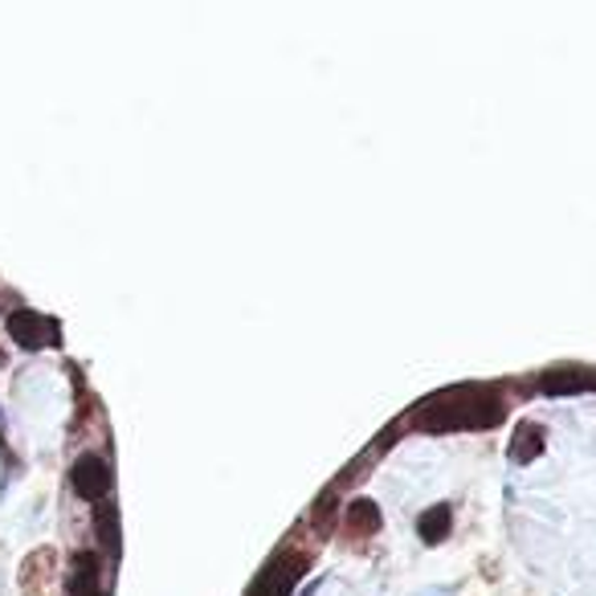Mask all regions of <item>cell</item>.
Instances as JSON below:
<instances>
[{"label": "cell", "mask_w": 596, "mask_h": 596, "mask_svg": "<svg viewBox=\"0 0 596 596\" xmlns=\"http://www.w3.org/2000/svg\"><path fill=\"white\" fill-rule=\"evenodd\" d=\"M417 429L425 433H450V429H494L506 417V405L494 389L482 384H457L417 405Z\"/></svg>", "instance_id": "1"}, {"label": "cell", "mask_w": 596, "mask_h": 596, "mask_svg": "<svg viewBox=\"0 0 596 596\" xmlns=\"http://www.w3.org/2000/svg\"><path fill=\"white\" fill-rule=\"evenodd\" d=\"M539 393L544 396H581L596 393V368L584 363H564V368H551L539 377Z\"/></svg>", "instance_id": "2"}, {"label": "cell", "mask_w": 596, "mask_h": 596, "mask_svg": "<svg viewBox=\"0 0 596 596\" xmlns=\"http://www.w3.org/2000/svg\"><path fill=\"white\" fill-rule=\"evenodd\" d=\"M9 331H13V339L21 347H29V351H37V347H53L62 335H58V327L49 323V319H41V314L33 311H13L9 314Z\"/></svg>", "instance_id": "3"}, {"label": "cell", "mask_w": 596, "mask_h": 596, "mask_svg": "<svg viewBox=\"0 0 596 596\" xmlns=\"http://www.w3.org/2000/svg\"><path fill=\"white\" fill-rule=\"evenodd\" d=\"M70 482L79 490L82 499H103L110 490V470H107V457L98 454H86L74 462V470H70Z\"/></svg>", "instance_id": "4"}, {"label": "cell", "mask_w": 596, "mask_h": 596, "mask_svg": "<svg viewBox=\"0 0 596 596\" xmlns=\"http://www.w3.org/2000/svg\"><path fill=\"white\" fill-rule=\"evenodd\" d=\"M298 572H302V560H290V556H283V560H274V564L253 581L250 596H290V588H295Z\"/></svg>", "instance_id": "5"}, {"label": "cell", "mask_w": 596, "mask_h": 596, "mask_svg": "<svg viewBox=\"0 0 596 596\" xmlns=\"http://www.w3.org/2000/svg\"><path fill=\"white\" fill-rule=\"evenodd\" d=\"M539 454H544V429L535 421H523L515 429V438H511V462H515V466H527V462H535Z\"/></svg>", "instance_id": "6"}, {"label": "cell", "mask_w": 596, "mask_h": 596, "mask_svg": "<svg viewBox=\"0 0 596 596\" xmlns=\"http://www.w3.org/2000/svg\"><path fill=\"white\" fill-rule=\"evenodd\" d=\"M70 596H103L98 593L95 556H79V564H74V572H70Z\"/></svg>", "instance_id": "7"}, {"label": "cell", "mask_w": 596, "mask_h": 596, "mask_svg": "<svg viewBox=\"0 0 596 596\" xmlns=\"http://www.w3.org/2000/svg\"><path fill=\"white\" fill-rule=\"evenodd\" d=\"M417 532H421L425 544H441V539L450 535V506H445V502L429 506L421 515V523H417Z\"/></svg>", "instance_id": "8"}, {"label": "cell", "mask_w": 596, "mask_h": 596, "mask_svg": "<svg viewBox=\"0 0 596 596\" xmlns=\"http://www.w3.org/2000/svg\"><path fill=\"white\" fill-rule=\"evenodd\" d=\"M347 523H351V532L356 535H372L380 527V511H377V502H368V499H356L351 502V511H347Z\"/></svg>", "instance_id": "9"}]
</instances>
